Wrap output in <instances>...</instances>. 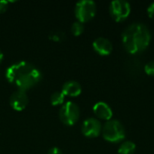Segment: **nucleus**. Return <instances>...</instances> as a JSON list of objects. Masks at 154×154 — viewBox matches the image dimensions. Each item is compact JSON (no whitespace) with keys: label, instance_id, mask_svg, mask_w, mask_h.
I'll list each match as a JSON object with an SVG mask.
<instances>
[{"label":"nucleus","instance_id":"nucleus-8","mask_svg":"<svg viewBox=\"0 0 154 154\" xmlns=\"http://www.w3.org/2000/svg\"><path fill=\"white\" fill-rule=\"evenodd\" d=\"M10 106L15 111H23L29 103V98L25 91L16 90L14 92L9 99Z\"/></svg>","mask_w":154,"mask_h":154},{"label":"nucleus","instance_id":"nucleus-5","mask_svg":"<svg viewBox=\"0 0 154 154\" xmlns=\"http://www.w3.org/2000/svg\"><path fill=\"white\" fill-rule=\"evenodd\" d=\"M79 115H80V112H79V108L78 105L70 101L65 103L61 106L60 113H59L60 121L64 125H69V126L73 125L78 122L79 118Z\"/></svg>","mask_w":154,"mask_h":154},{"label":"nucleus","instance_id":"nucleus-11","mask_svg":"<svg viewBox=\"0 0 154 154\" xmlns=\"http://www.w3.org/2000/svg\"><path fill=\"white\" fill-rule=\"evenodd\" d=\"M82 88L79 82L75 80H69L65 82L62 86L61 92L66 97H78L81 94Z\"/></svg>","mask_w":154,"mask_h":154},{"label":"nucleus","instance_id":"nucleus-19","mask_svg":"<svg viewBox=\"0 0 154 154\" xmlns=\"http://www.w3.org/2000/svg\"><path fill=\"white\" fill-rule=\"evenodd\" d=\"M48 154H63V153H62V152H61V150H60V149H59V148H57V147H53V148H51V149H50V150H49Z\"/></svg>","mask_w":154,"mask_h":154},{"label":"nucleus","instance_id":"nucleus-4","mask_svg":"<svg viewBox=\"0 0 154 154\" xmlns=\"http://www.w3.org/2000/svg\"><path fill=\"white\" fill-rule=\"evenodd\" d=\"M96 13L97 5L92 0H81L75 5V16L82 23L93 19Z\"/></svg>","mask_w":154,"mask_h":154},{"label":"nucleus","instance_id":"nucleus-16","mask_svg":"<svg viewBox=\"0 0 154 154\" xmlns=\"http://www.w3.org/2000/svg\"><path fill=\"white\" fill-rule=\"evenodd\" d=\"M144 72L149 76L154 77V60H151V61H149L148 63L145 64Z\"/></svg>","mask_w":154,"mask_h":154},{"label":"nucleus","instance_id":"nucleus-14","mask_svg":"<svg viewBox=\"0 0 154 154\" xmlns=\"http://www.w3.org/2000/svg\"><path fill=\"white\" fill-rule=\"evenodd\" d=\"M84 32V24L79 21L74 22L71 25V32L75 35V36H79L80 35L82 32Z\"/></svg>","mask_w":154,"mask_h":154},{"label":"nucleus","instance_id":"nucleus-2","mask_svg":"<svg viewBox=\"0 0 154 154\" xmlns=\"http://www.w3.org/2000/svg\"><path fill=\"white\" fill-rule=\"evenodd\" d=\"M152 40V34L146 24L134 23L122 32V42L130 54H139L146 50Z\"/></svg>","mask_w":154,"mask_h":154},{"label":"nucleus","instance_id":"nucleus-20","mask_svg":"<svg viewBox=\"0 0 154 154\" xmlns=\"http://www.w3.org/2000/svg\"><path fill=\"white\" fill-rule=\"evenodd\" d=\"M3 58H4V55H3L2 51L0 50V63H1V62H2V60H3Z\"/></svg>","mask_w":154,"mask_h":154},{"label":"nucleus","instance_id":"nucleus-6","mask_svg":"<svg viewBox=\"0 0 154 154\" xmlns=\"http://www.w3.org/2000/svg\"><path fill=\"white\" fill-rule=\"evenodd\" d=\"M109 13L116 22H122L129 16L131 5L125 0H114L110 3Z\"/></svg>","mask_w":154,"mask_h":154},{"label":"nucleus","instance_id":"nucleus-12","mask_svg":"<svg viewBox=\"0 0 154 154\" xmlns=\"http://www.w3.org/2000/svg\"><path fill=\"white\" fill-rule=\"evenodd\" d=\"M136 150V145L131 141H126L121 143L118 148V154H134Z\"/></svg>","mask_w":154,"mask_h":154},{"label":"nucleus","instance_id":"nucleus-7","mask_svg":"<svg viewBox=\"0 0 154 154\" xmlns=\"http://www.w3.org/2000/svg\"><path fill=\"white\" fill-rule=\"evenodd\" d=\"M81 132L88 138H96L102 132V125L97 118L89 117L83 122Z\"/></svg>","mask_w":154,"mask_h":154},{"label":"nucleus","instance_id":"nucleus-13","mask_svg":"<svg viewBox=\"0 0 154 154\" xmlns=\"http://www.w3.org/2000/svg\"><path fill=\"white\" fill-rule=\"evenodd\" d=\"M64 99H65V96L63 95V93L61 91L54 92L51 96V103L52 106H60V105L63 104Z\"/></svg>","mask_w":154,"mask_h":154},{"label":"nucleus","instance_id":"nucleus-9","mask_svg":"<svg viewBox=\"0 0 154 154\" xmlns=\"http://www.w3.org/2000/svg\"><path fill=\"white\" fill-rule=\"evenodd\" d=\"M93 49L94 51L101 56H107L113 51V44L112 42L105 38V37H98L93 42Z\"/></svg>","mask_w":154,"mask_h":154},{"label":"nucleus","instance_id":"nucleus-18","mask_svg":"<svg viewBox=\"0 0 154 154\" xmlns=\"http://www.w3.org/2000/svg\"><path fill=\"white\" fill-rule=\"evenodd\" d=\"M7 5H8V1L0 0V14L5 12V10L7 9Z\"/></svg>","mask_w":154,"mask_h":154},{"label":"nucleus","instance_id":"nucleus-10","mask_svg":"<svg viewBox=\"0 0 154 154\" xmlns=\"http://www.w3.org/2000/svg\"><path fill=\"white\" fill-rule=\"evenodd\" d=\"M93 112L98 118L106 120V121L111 120V118L113 116V111H112L110 106L103 101L97 102L93 106Z\"/></svg>","mask_w":154,"mask_h":154},{"label":"nucleus","instance_id":"nucleus-15","mask_svg":"<svg viewBox=\"0 0 154 154\" xmlns=\"http://www.w3.org/2000/svg\"><path fill=\"white\" fill-rule=\"evenodd\" d=\"M64 38H65V33L62 31L59 30V29L54 30L50 33V39H51L54 42H62L64 40Z\"/></svg>","mask_w":154,"mask_h":154},{"label":"nucleus","instance_id":"nucleus-1","mask_svg":"<svg viewBox=\"0 0 154 154\" xmlns=\"http://www.w3.org/2000/svg\"><path fill=\"white\" fill-rule=\"evenodd\" d=\"M42 72L33 64L19 61L12 64L5 71V78L17 90L26 91L36 86L42 79Z\"/></svg>","mask_w":154,"mask_h":154},{"label":"nucleus","instance_id":"nucleus-17","mask_svg":"<svg viewBox=\"0 0 154 154\" xmlns=\"http://www.w3.org/2000/svg\"><path fill=\"white\" fill-rule=\"evenodd\" d=\"M147 14H148V15H149L150 18H152V19L154 20V2L152 3L148 6V8H147Z\"/></svg>","mask_w":154,"mask_h":154},{"label":"nucleus","instance_id":"nucleus-3","mask_svg":"<svg viewBox=\"0 0 154 154\" xmlns=\"http://www.w3.org/2000/svg\"><path fill=\"white\" fill-rule=\"evenodd\" d=\"M103 138L112 143H117L122 142L125 137V129L124 125L118 121L111 119L102 127Z\"/></svg>","mask_w":154,"mask_h":154}]
</instances>
